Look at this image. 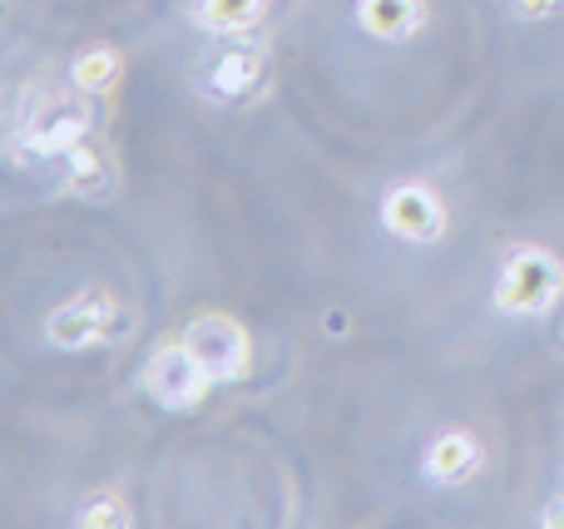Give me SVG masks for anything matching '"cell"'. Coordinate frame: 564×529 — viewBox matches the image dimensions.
<instances>
[{
  "instance_id": "1",
  "label": "cell",
  "mask_w": 564,
  "mask_h": 529,
  "mask_svg": "<svg viewBox=\"0 0 564 529\" xmlns=\"http://www.w3.org/2000/svg\"><path fill=\"white\" fill-rule=\"evenodd\" d=\"M89 134V109L79 104L75 89H25L15 104V144L30 148L40 158H65L69 148H79Z\"/></svg>"
},
{
  "instance_id": "2",
  "label": "cell",
  "mask_w": 564,
  "mask_h": 529,
  "mask_svg": "<svg viewBox=\"0 0 564 529\" xmlns=\"http://www.w3.org/2000/svg\"><path fill=\"white\" fill-rule=\"evenodd\" d=\"M564 293V267L545 247H516L496 273V312L506 317H545Z\"/></svg>"
},
{
  "instance_id": "3",
  "label": "cell",
  "mask_w": 564,
  "mask_h": 529,
  "mask_svg": "<svg viewBox=\"0 0 564 529\" xmlns=\"http://www.w3.org/2000/svg\"><path fill=\"white\" fill-rule=\"evenodd\" d=\"M139 386H144V396L154 406H164V411H194V406L208 396L214 376H208L204 362L188 352V342H169V346H154V352H149L144 372H139Z\"/></svg>"
},
{
  "instance_id": "4",
  "label": "cell",
  "mask_w": 564,
  "mask_h": 529,
  "mask_svg": "<svg viewBox=\"0 0 564 529\" xmlns=\"http://www.w3.org/2000/svg\"><path fill=\"white\" fill-rule=\"evenodd\" d=\"M124 332V312L109 293H79L69 302H59L55 312L45 317V337L65 352H79V346H95V342H115Z\"/></svg>"
},
{
  "instance_id": "5",
  "label": "cell",
  "mask_w": 564,
  "mask_h": 529,
  "mask_svg": "<svg viewBox=\"0 0 564 529\" xmlns=\"http://www.w3.org/2000/svg\"><path fill=\"white\" fill-rule=\"evenodd\" d=\"M188 352L204 362V372L214 376V386H228L238 382V376H248V362H253V342H248L243 322H234V317L224 312H204L188 322L184 332Z\"/></svg>"
},
{
  "instance_id": "6",
  "label": "cell",
  "mask_w": 564,
  "mask_h": 529,
  "mask_svg": "<svg viewBox=\"0 0 564 529\" xmlns=\"http://www.w3.org/2000/svg\"><path fill=\"white\" fill-rule=\"evenodd\" d=\"M381 228L401 243H436L446 233V203L426 184H397L381 198Z\"/></svg>"
},
{
  "instance_id": "7",
  "label": "cell",
  "mask_w": 564,
  "mask_h": 529,
  "mask_svg": "<svg viewBox=\"0 0 564 529\" xmlns=\"http://www.w3.org/2000/svg\"><path fill=\"white\" fill-rule=\"evenodd\" d=\"M268 85V49L263 40H243V45L224 49V55L214 59V69H208V95L214 99H228V104H243V99H253L258 89Z\"/></svg>"
},
{
  "instance_id": "8",
  "label": "cell",
  "mask_w": 564,
  "mask_h": 529,
  "mask_svg": "<svg viewBox=\"0 0 564 529\" xmlns=\"http://www.w3.org/2000/svg\"><path fill=\"white\" fill-rule=\"evenodd\" d=\"M480 471V441L466 431H446L431 441L426 451V475L436 485H466Z\"/></svg>"
},
{
  "instance_id": "9",
  "label": "cell",
  "mask_w": 564,
  "mask_h": 529,
  "mask_svg": "<svg viewBox=\"0 0 564 529\" xmlns=\"http://www.w3.org/2000/svg\"><path fill=\"white\" fill-rule=\"evenodd\" d=\"M426 5L421 0H361L357 5V25L377 40H406L421 30Z\"/></svg>"
},
{
  "instance_id": "10",
  "label": "cell",
  "mask_w": 564,
  "mask_h": 529,
  "mask_svg": "<svg viewBox=\"0 0 564 529\" xmlns=\"http://www.w3.org/2000/svg\"><path fill=\"white\" fill-rule=\"evenodd\" d=\"M65 188L69 194H79L85 203H105L109 194H115V168H109L105 154H95V148H69L65 154Z\"/></svg>"
},
{
  "instance_id": "11",
  "label": "cell",
  "mask_w": 564,
  "mask_h": 529,
  "mask_svg": "<svg viewBox=\"0 0 564 529\" xmlns=\"http://www.w3.org/2000/svg\"><path fill=\"white\" fill-rule=\"evenodd\" d=\"M263 20V0H198V25L214 35H243Z\"/></svg>"
},
{
  "instance_id": "12",
  "label": "cell",
  "mask_w": 564,
  "mask_h": 529,
  "mask_svg": "<svg viewBox=\"0 0 564 529\" xmlns=\"http://www.w3.org/2000/svg\"><path fill=\"white\" fill-rule=\"evenodd\" d=\"M69 79H75L85 95H105L109 85L119 79V55L109 45H99V49H89V55H79L75 59V69H69Z\"/></svg>"
},
{
  "instance_id": "13",
  "label": "cell",
  "mask_w": 564,
  "mask_h": 529,
  "mask_svg": "<svg viewBox=\"0 0 564 529\" xmlns=\"http://www.w3.org/2000/svg\"><path fill=\"white\" fill-rule=\"evenodd\" d=\"M79 525L85 529H115V525H129V510L119 495H95L89 505H79Z\"/></svg>"
},
{
  "instance_id": "14",
  "label": "cell",
  "mask_w": 564,
  "mask_h": 529,
  "mask_svg": "<svg viewBox=\"0 0 564 529\" xmlns=\"http://www.w3.org/2000/svg\"><path fill=\"white\" fill-rule=\"evenodd\" d=\"M520 5V15H530V20H540V15H550V10H560L564 0H516Z\"/></svg>"
},
{
  "instance_id": "15",
  "label": "cell",
  "mask_w": 564,
  "mask_h": 529,
  "mask_svg": "<svg viewBox=\"0 0 564 529\" xmlns=\"http://www.w3.org/2000/svg\"><path fill=\"white\" fill-rule=\"evenodd\" d=\"M540 525H545V529H564V495H555V500L540 510Z\"/></svg>"
}]
</instances>
